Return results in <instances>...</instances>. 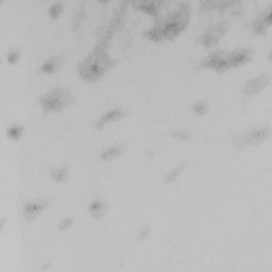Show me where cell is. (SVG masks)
<instances>
[{
    "label": "cell",
    "mask_w": 272,
    "mask_h": 272,
    "mask_svg": "<svg viewBox=\"0 0 272 272\" xmlns=\"http://www.w3.org/2000/svg\"><path fill=\"white\" fill-rule=\"evenodd\" d=\"M166 17H156L154 26L145 32L144 36L153 41H162L173 39L184 31L190 23L191 6L187 3H180Z\"/></svg>",
    "instance_id": "1"
},
{
    "label": "cell",
    "mask_w": 272,
    "mask_h": 272,
    "mask_svg": "<svg viewBox=\"0 0 272 272\" xmlns=\"http://www.w3.org/2000/svg\"><path fill=\"white\" fill-rule=\"evenodd\" d=\"M107 48L108 43L101 39L90 54L80 63L78 71L83 79L90 82L96 81L114 66L115 60L109 56Z\"/></svg>",
    "instance_id": "2"
},
{
    "label": "cell",
    "mask_w": 272,
    "mask_h": 272,
    "mask_svg": "<svg viewBox=\"0 0 272 272\" xmlns=\"http://www.w3.org/2000/svg\"><path fill=\"white\" fill-rule=\"evenodd\" d=\"M76 100L77 98L70 90L62 86H56L40 96L38 102L44 113H52L62 111Z\"/></svg>",
    "instance_id": "3"
},
{
    "label": "cell",
    "mask_w": 272,
    "mask_h": 272,
    "mask_svg": "<svg viewBox=\"0 0 272 272\" xmlns=\"http://www.w3.org/2000/svg\"><path fill=\"white\" fill-rule=\"evenodd\" d=\"M271 130L269 127L256 128L248 131L244 134H236L233 138V144L236 151H242L247 145H259L263 143L267 138H269Z\"/></svg>",
    "instance_id": "4"
},
{
    "label": "cell",
    "mask_w": 272,
    "mask_h": 272,
    "mask_svg": "<svg viewBox=\"0 0 272 272\" xmlns=\"http://www.w3.org/2000/svg\"><path fill=\"white\" fill-rule=\"evenodd\" d=\"M230 22L228 19H222L211 27H208L204 33L197 38V40L205 48H212L215 46L230 29Z\"/></svg>",
    "instance_id": "5"
},
{
    "label": "cell",
    "mask_w": 272,
    "mask_h": 272,
    "mask_svg": "<svg viewBox=\"0 0 272 272\" xmlns=\"http://www.w3.org/2000/svg\"><path fill=\"white\" fill-rule=\"evenodd\" d=\"M200 68H211L217 72H224L231 68L229 61V51L223 49L213 50L211 54H208L204 59L201 60Z\"/></svg>",
    "instance_id": "6"
},
{
    "label": "cell",
    "mask_w": 272,
    "mask_h": 272,
    "mask_svg": "<svg viewBox=\"0 0 272 272\" xmlns=\"http://www.w3.org/2000/svg\"><path fill=\"white\" fill-rule=\"evenodd\" d=\"M50 205V199L43 197V198H36L34 200H30L24 202L23 205V215L25 220L27 221H34L38 214L45 210L46 207Z\"/></svg>",
    "instance_id": "7"
},
{
    "label": "cell",
    "mask_w": 272,
    "mask_h": 272,
    "mask_svg": "<svg viewBox=\"0 0 272 272\" xmlns=\"http://www.w3.org/2000/svg\"><path fill=\"white\" fill-rule=\"evenodd\" d=\"M271 81V77L269 72H263V74L259 75L256 78L251 79L247 81L244 85L243 93L244 95L247 97H251L256 94L260 93L265 87L269 85V83Z\"/></svg>",
    "instance_id": "8"
},
{
    "label": "cell",
    "mask_w": 272,
    "mask_h": 272,
    "mask_svg": "<svg viewBox=\"0 0 272 272\" xmlns=\"http://www.w3.org/2000/svg\"><path fill=\"white\" fill-rule=\"evenodd\" d=\"M254 50L251 48H238L233 51H229V61L231 68L239 67L247 64L253 59Z\"/></svg>",
    "instance_id": "9"
},
{
    "label": "cell",
    "mask_w": 272,
    "mask_h": 272,
    "mask_svg": "<svg viewBox=\"0 0 272 272\" xmlns=\"http://www.w3.org/2000/svg\"><path fill=\"white\" fill-rule=\"evenodd\" d=\"M128 114V111L123 109L122 107H116L112 110H110L109 112H107L106 114H103L101 117H99L97 119V121L95 122V127L100 130L103 129V127L106 124L110 123V122H114L122 119L125 115Z\"/></svg>",
    "instance_id": "10"
},
{
    "label": "cell",
    "mask_w": 272,
    "mask_h": 272,
    "mask_svg": "<svg viewBox=\"0 0 272 272\" xmlns=\"http://www.w3.org/2000/svg\"><path fill=\"white\" fill-rule=\"evenodd\" d=\"M271 6H268L263 12L254 19V22L251 25L253 29V32L256 34H265L267 29L271 25Z\"/></svg>",
    "instance_id": "11"
},
{
    "label": "cell",
    "mask_w": 272,
    "mask_h": 272,
    "mask_svg": "<svg viewBox=\"0 0 272 272\" xmlns=\"http://www.w3.org/2000/svg\"><path fill=\"white\" fill-rule=\"evenodd\" d=\"M64 61H65L64 54L52 57L40 65L38 71L41 72V74H55V72H57L62 67Z\"/></svg>",
    "instance_id": "12"
},
{
    "label": "cell",
    "mask_w": 272,
    "mask_h": 272,
    "mask_svg": "<svg viewBox=\"0 0 272 272\" xmlns=\"http://www.w3.org/2000/svg\"><path fill=\"white\" fill-rule=\"evenodd\" d=\"M165 3L163 2H136V3H133L132 5L138 10H141V11L148 13L149 15L156 18L160 15L161 7Z\"/></svg>",
    "instance_id": "13"
},
{
    "label": "cell",
    "mask_w": 272,
    "mask_h": 272,
    "mask_svg": "<svg viewBox=\"0 0 272 272\" xmlns=\"http://www.w3.org/2000/svg\"><path fill=\"white\" fill-rule=\"evenodd\" d=\"M109 210L108 203L103 199L97 197L95 200H93L88 205V212L95 219H100L107 214Z\"/></svg>",
    "instance_id": "14"
},
{
    "label": "cell",
    "mask_w": 272,
    "mask_h": 272,
    "mask_svg": "<svg viewBox=\"0 0 272 272\" xmlns=\"http://www.w3.org/2000/svg\"><path fill=\"white\" fill-rule=\"evenodd\" d=\"M127 148V143H119L109 147L104 151H102L99 155V159L103 162H109L114 159H116Z\"/></svg>",
    "instance_id": "15"
},
{
    "label": "cell",
    "mask_w": 272,
    "mask_h": 272,
    "mask_svg": "<svg viewBox=\"0 0 272 272\" xmlns=\"http://www.w3.org/2000/svg\"><path fill=\"white\" fill-rule=\"evenodd\" d=\"M50 176L52 177V180L58 182V183H63L66 182L68 176H69V167L67 164H62L56 168L50 169Z\"/></svg>",
    "instance_id": "16"
},
{
    "label": "cell",
    "mask_w": 272,
    "mask_h": 272,
    "mask_svg": "<svg viewBox=\"0 0 272 272\" xmlns=\"http://www.w3.org/2000/svg\"><path fill=\"white\" fill-rule=\"evenodd\" d=\"M24 131H25V127L23 124L13 122L8 127L7 135H8V138L18 142L20 140V138H22Z\"/></svg>",
    "instance_id": "17"
},
{
    "label": "cell",
    "mask_w": 272,
    "mask_h": 272,
    "mask_svg": "<svg viewBox=\"0 0 272 272\" xmlns=\"http://www.w3.org/2000/svg\"><path fill=\"white\" fill-rule=\"evenodd\" d=\"M184 168H185V163L184 162L180 163L179 165H176L175 167H173V168L170 171H168L166 173V175L164 177V181L166 183L175 182L177 179H179V176L183 173Z\"/></svg>",
    "instance_id": "18"
},
{
    "label": "cell",
    "mask_w": 272,
    "mask_h": 272,
    "mask_svg": "<svg viewBox=\"0 0 272 272\" xmlns=\"http://www.w3.org/2000/svg\"><path fill=\"white\" fill-rule=\"evenodd\" d=\"M208 109H210V102H208L207 99L198 100V101L194 102L193 106H192V111L196 115H198V116H203V115H205L207 113Z\"/></svg>",
    "instance_id": "19"
},
{
    "label": "cell",
    "mask_w": 272,
    "mask_h": 272,
    "mask_svg": "<svg viewBox=\"0 0 272 272\" xmlns=\"http://www.w3.org/2000/svg\"><path fill=\"white\" fill-rule=\"evenodd\" d=\"M169 135L173 139L180 141H188L193 138V132L187 129H175L169 133Z\"/></svg>",
    "instance_id": "20"
},
{
    "label": "cell",
    "mask_w": 272,
    "mask_h": 272,
    "mask_svg": "<svg viewBox=\"0 0 272 272\" xmlns=\"http://www.w3.org/2000/svg\"><path fill=\"white\" fill-rule=\"evenodd\" d=\"M20 55H22V49H20L19 47H14L10 49L7 52V61L9 64H11V65L17 64Z\"/></svg>",
    "instance_id": "21"
},
{
    "label": "cell",
    "mask_w": 272,
    "mask_h": 272,
    "mask_svg": "<svg viewBox=\"0 0 272 272\" xmlns=\"http://www.w3.org/2000/svg\"><path fill=\"white\" fill-rule=\"evenodd\" d=\"M63 8H64V4L62 2H56L49 7L48 13L52 18H58L60 14L63 12Z\"/></svg>",
    "instance_id": "22"
},
{
    "label": "cell",
    "mask_w": 272,
    "mask_h": 272,
    "mask_svg": "<svg viewBox=\"0 0 272 272\" xmlns=\"http://www.w3.org/2000/svg\"><path fill=\"white\" fill-rule=\"evenodd\" d=\"M151 231H152L151 225L147 224V225L143 226L141 231L139 232V235H138V240H139V242H145V240H147L148 237L151 234Z\"/></svg>",
    "instance_id": "23"
},
{
    "label": "cell",
    "mask_w": 272,
    "mask_h": 272,
    "mask_svg": "<svg viewBox=\"0 0 272 272\" xmlns=\"http://www.w3.org/2000/svg\"><path fill=\"white\" fill-rule=\"evenodd\" d=\"M74 218L70 217V216H67V217H64L62 219V220L59 222L58 224V229L61 230V231H64V230L66 229H69L72 224H74Z\"/></svg>",
    "instance_id": "24"
},
{
    "label": "cell",
    "mask_w": 272,
    "mask_h": 272,
    "mask_svg": "<svg viewBox=\"0 0 272 272\" xmlns=\"http://www.w3.org/2000/svg\"><path fill=\"white\" fill-rule=\"evenodd\" d=\"M0 222H2V225H0V230H2V231H3V230H4V225H5V223H6V217H3V218H2V221H0Z\"/></svg>",
    "instance_id": "25"
},
{
    "label": "cell",
    "mask_w": 272,
    "mask_h": 272,
    "mask_svg": "<svg viewBox=\"0 0 272 272\" xmlns=\"http://www.w3.org/2000/svg\"><path fill=\"white\" fill-rule=\"evenodd\" d=\"M152 153H153L152 150H148V155H149V156H152Z\"/></svg>",
    "instance_id": "26"
}]
</instances>
